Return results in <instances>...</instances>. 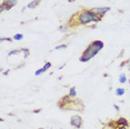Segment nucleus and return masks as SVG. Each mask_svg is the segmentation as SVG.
<instances>
[{
	"label": "nucleus",
	"instance_id": "b1692460",
	"mask_svg": "<svg viewBox=\"0 0 130 129\" xmlns=\"http://www.w3.org/2000/svg\"><path fill=\"white\" fill-rule=\"evenodd\" d=\"M68 1H69V2H72V1H73V0H68Z\"/></svg>",
	"mask_w": 130,
	"mask_h": 129
},
{
	"label": "nucleus",
	"instance_id": "20e7f679",
	"mask_svg": "<svg viewBox=\"0 0 130 129\" xmlns=\"http://www.w3.org/2000/svg\"><path fill=\"white\" fill-rule=\"evenodd\" d=\"M82 118L81 116H79V115H75V116H72L70 118V125L72 127H75V128H80L82 126Z\"/></svg>",
	"mask_w": 130,
	"mask_h": 129
},
{
	"label": "nucleus",
	"instance_id": "393cba45",
	"mask_svg": "<svg viewBox=\"0 0 130 129\" xmlns=\"http://www.w3.org/2000/svg\"><path fill=\"white\" fill-rule=\"evenodd\" d=\"M39 129H43V127H42V128H39Z\"/></svg>",
	"mask_w": 130,
	"mask_h": 129
},
{
	"label": "nucleus",
	"instance_id": "f3484780",
	"mask_svg": "<svg viewBox=\"0 0 130 129\" xmlns=\"http://www.w3.org/2000/svg\"><path fill=\"white\" fill-rule=\"evenodd\" d=\"M20 50H21L22 52H25V57H28V56H29V50H28V49H26V48H21Z\"/></svg>",
	"mask_w": 130,
	"mask_h": 129
},
{
	"label": "nucleus",
	"instance_id": "4468645a",
	"mask_svg": "<svg viewBox=\"0 0 130 129\" xmlns=\"http://www.w3.org/2000/svg\"><path fill=\"white\" fill-rule=\"evenodd\" d=\"M45 72V70H43L42 68H39L38 70H36V72H35V76H40L41 74H43Z\"/></svg>",
	"mask_w": 130,
	"mask_h": 129
},
{
	"label": "nucleus",
	"instance_id": "6ab92c4d",
	"mask_svg": "<svg viewBox=\"0 0 130 129\" xmlns=\"http://www.w3.org/2000/svg\"><path fill=\"white\" fill-rule=\"evenodd\" d=\"M5 10H6V8H5V6L1 3V5H0V12H3Z\"/></svg>",
	"mask_w": 130,
	"mask_h": 129
},
{
	"label": "nucleus",
	"instance_id": "423d86ee",
	"mask_svg": "<svg viewBox=\"0 0 130 129\" xmlns=\"http://www.w3.org/2000/svg\"><path fill=\"white\" fill-rule=\"evenodd\" d=\"M1 3L5 6L6 10L8 11V10L12 9L13 7H15L17 3H18V1H17V0H2V2H1Z\"/></svg>",
	"mask_w": 130,
	"mask_h": 129
},
{
	"label": "nucleus",
	"instance_id": "412c9836",
	"mask_svg": "<svg viewBox=\"0 0 130 129\" xmlns=\"http://www.w3.org/2000/svg\"><path fill=\"white\" fill-rule=\"evenodd\" d=\"M114 109H116V110H119V107H118V105H114Z\"/></svg>",
	"mask_w": 130,
	"mask_h": 129
},
{
	"label": "nucleus",
	"instance_id": "aec40b11",
	"mask_svg": "<svg viewBox=\"0 0 130 129\" xmlns=\"http://www.w3.org/2000/svg\"><path fill=\"white\" fill-rule=\"evenodd\" d=\"M9 72H10V70H9V69H8V70L3 71V75H5V76H7V75H9Z\"/></svg>",
	"mask_w": 130,
	"mask_h": 129
},
{
	"label": "nucleus",
	"instance_id": "9d476101",
	"mask_svg": "<svg viewBox=\"0 0 130 129\" xmlns=\"http://www.w3.org/2000/svg\"><path fill=\"white\" fill-rule=\"evenodd\" d=\"M114 94L117 95L118 97L124 96V95H125V89H124V88H117V89H116V91H114Z\"/></svg>",
	"mask_w": 130,
	"mask_h": 129
},
{
	"label": "nucleus",
	"instance_id": "dca6fc26",
	"mask_svg": "<svg viewBox=\"0 0 130 129\" xmlns=\"http://www.w3.org/2000/svg\"><path fill=\"white\" fill-rule=\"evenodd\" d=\"M0 41H1V42H3V41L11 42V41H12V39H11V38H6V37H2V38H0Z\"/></svg>",
	"mask_w": 130,
	"mask_h": 129
},
{
	"label": "nucleus",
	"instance_id": "0eeeda50",
	"mask_svg": "<svg viewBox=\"0 0 130 129\" xmlns=\"http://www.w3.org/2000/svg\"><path fill=\"white\" fill-rule=\"evenodd\" d=\"M40 0H32L30 3H28V6H27V8H29V9H33V8H36L38 5H39Z\"/></svg>",
	"mask_w": 130,
	"mask_h": 129
},
{
	"label": "nucleus",
	"instance_id": "9b49d317",
	"mask_svg": "<svg viewBox=\"0 0 130 129\" xmlns=\"http://www.w3.org/2000/svg\"><path fill=\"white\" fill-rule=\"evenodd\" d=\"M23 38V35L22 33H16V35L12 37L13 40H17V41H19V40H21V39Z\"/></svg>",
	"mask_w": 130,
	"mask_h": 129
},
{
	"label": "nucleus",
	"instance_id": "f257e3e1",
	"mask_svg": "<svg viewBox=\"0 0 130 129\" xmlns=\"http://www.w3.org/2000/svg\"><path fill=\"white\" fill-rule=\"evenodd\" d=\"M104 47V43L101 40H94V41H92L90 45L88 46L85 51L82 52V55L79 60L81 62H88L89 60H91L94 58L100 50H102Z\"/></svg>",
	"mask_w": 130,
	"mask_h": 129
},
{
	"label": "nucleus",
	"instance_id": "f03ea898",
	"mask_svg": "<svg viewBox=\"0 0 130 129\" xmlns=\"http://www.w3.org/2000/svg\"><path fill=\"white\" fill-rule=\"evenodd\" d=\"M76 17H77V23H76V25H82V26H89V25L92 22L97 23V22H99V21H101V19H102L101 17L94 15L90 9L82 10V11H80L79 13H77Z\"/></svg>",
	"mask_w": 130,
	"mask_h": 129
},
{
	"label": "nucleus",
	"instance_id": "1a4fd4ad",
	"mask_svg": "<svg viewBox=\"0 0 130 129\" xmlns=\"http://www.w3.org/2000/svg\"><path fill=\"white\" fill-rule=\"evenodd\" d=\"M119 82L120 84H125V82H127V76H126V74H120L119 75Z\"/></svg>",
	"mask_w": 130,
	"mask_h": 129
},
{
	"label": "nucleus",
	"instance_id": "5701e85b",
	"mask_svg": "<svg viewBox=\"0 0 130 129\" xmlns=\"http://www.w3.org/2000/svg\"><path fill=\"white\" fill-rule=\"evenodd\" d=\"M35 113H40V109H38V110H36V111H33Z\"/></svg>",
	"mask_w": 130,
	"mask_h": 129
},
{
	"label": "nucleus",
	"instance_id": "f8f14e48",
	"mask_svg": "<svg viewBox=\"0 0 130 129\" xmlns=\"http://www.w3.org/2000/svg\"><path fill=\"white\" fill-rule=\"evenodd\" d=\"M20 52H21V50H18V49H15V50H11V51H9L8 52V56H13V55H18V54H20Z\"/></svg>",
	"mask_w": 130,
	"mask_h": 129
},
{
	"label": "nucleus",
	"instance_id": "7ed1b4c3",
	"mask_svg": "<svg viewBox=\"0 0 130 129\" xmlns=\"http://www.w3.org/2000/svg\"><path fill=\"white\" fill-rule=\"evenodd\" d=\"M110 9H111L110 7H94V8H91L90 10L94 13V15H97V16L102 18L104 15H106Z\"/></svg>",
	"mask_w": 130,
	"mask_h": 129
},
{
	"label": "nucleus",
	"instance_id": "6e6552de",
	"mask_svg": "<svg viewBox=\"0 0 130 129\" xmlns=\"http://www.w3.org/2000/svg\"><path fill=\"white\" fill-rule=\"evenodd\" d=\"M68 96L70 97V98H76V96H77V92H76V87H71L70 89H69Z\"/></svg>",
	"mask_w": 130,
	"mask_h": 129
},
{
	"label": "nucleus",
	"instance_id": "ddd939ff",
	"mask_svg": "<svg viewBox=\"0 0 130 129\" xmlns=\"http://www.w3.org/2000/svg\"><path fill=\"white\" fill-rule=\"evenodd\" d=\"M50 67H51V62H46V64H45V66H43V67H42V69H43V70H45V72H46V71L48 70V69H49V68H50Z\"/></svg>",
	"mask_w": 130,
	"mask_h": 129
},
{
	"label": "nucleus",
	"instance_id": "4be33fe9",
	"mask_svg": "<svg viewBox=\"0 0 130 129\" xmlns=\"http://www.w3.org/2000/svg\"><path fill=\"white\" fill-rule=\"evenodd\" d=\"M114 129H128V127H121V128H114Z\"/></svg>",
	"mask_w": 130,
	"mask_h": 129
},
{
	"label": "nucleus",
	"instance_id": "39448f33",
	"mask_svg": "<svg viewBox=\"0 0 130 129\" xmlns=\"http://www.w3.org/2000/svg\"><path fill=\"white\" fill-rule=\"evenodd\" d=\"M114 127L112 128H121V127H129V123H128V120L124 117H120L118 120L114 121Z\"/></svg>",
	"mask_w": 130,
	"mask_h": 129
},
{
	"label": "nucleus",
	"instance_id": "a211bd4d",
	"mask_svg": "<svg viewBox=\"0 0 130 129\" xmlns=\"http://www.w3.org/2000/svg\"><path fill=\"white\" fill-rule=\"evenodd\" d=\"M59 31L66 32V31H67V26H60V27H59Z\"/></svg>",
	"mask_w": 130,
	"mask_h": 129
},
{
	"label": "nucleus",
	"instance_id": "2eb2a0df",
	"mask_svg": "<svg viewBox=\"0 0 130 129\" xmlns=\"http://www.w3.org/2000/svg\"><path fill=\"white\" fill-rule=\"evenodd\" d=\"M67 48V45H59V46H57V47H55V50H60V49H66Z\"/></svg>",
	"mask_w": 130,
	"mask_h": 129
}]
</instances>
